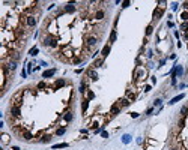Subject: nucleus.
<instances>
[{
    "label": "nucleus",
    "instance_id": "obj_29",
    "mask_svg": "<svg viewBox=\"0 0 188 150\" xmlns=\"http://www.w3.org/2000/svg\"><path fill=\"white\" fill-rule=\"evenodd\" d=\"M2 141H3V144H8V143H9V135L2 134Z\"/></svg>",
    "mask_w": 188,
    "mask_h": 150
},
{
    "label": "nucleus",
    "instance_id": "obj_28",
    "mask_svg": "<svg viewBox=\"0 0 188 150\" xmlns=\"http://www.w3.org/2000/svg\"><path fill=\"white\" fill-rule=\"evenodd\" d=\"M38 53H39V50H38V47H33V48H32V50H30V51H29V54H30L32 57H35V56H36V54H38Z\"/></svg>",
    "mask_w": 188,
    "mask_h": 150
},
{
    "label": "nucleus",
    "instance_id": "obj_32",
    "mask_svg": "<svg viewBox=\"0 0 188 150\" xmlns=\"http://www.w3.org/2000/svg\"><path fill=\"white\" fill-rule=\"evenodd\" d=\"M152 32H154V26H147L146 27V36H149V35H152Z\"/></svg>",
    "mask_w": 188,
    "mask_h": 150
},
{
    "label": "nucleus",
    "instance_id": "obj_14",
    "mask_svg": "<svg viewBox=\"0 0 188 150\" xmlns=\"http://www.w3.org/2000/svg\"><path fill=\"white\" fill-rule=\"evenodd\" d=\"M162 15V9H160V8H157V9L154 11V20H160Z\"/></svg>",
    "mask_w": 188,
    "mask_h": 150
},
{
    "label": "nucleus",
    "instance_id": "obj_10",
    "mask_svg": "<svg viewBox=\"0 0 188 150\" xmlns=\"http://www.w3.org/2000/svg\"><path fill=\"white\" fill-rule=\"evenodd\" d=\"M65 84H66V81H65L63 78H59V80H56V83H54L53 89H60V87H63Z\"/></svg>",
    "mask_w": 188,
    "mask_h": 150
},
{
    "label": "nucleus",
    "instance_id": "obj_31",
    "mask_svg": "<svg viewBox=\"0 0 188 150\" xmlns=\"http://www.w3.org/2000/svg\"><path fill=\"white\" fill-rule=\"evenodd\" d=\"M181 30H182L184 33H188V21H187V23H182V24H181Z\"/></svg>",
    "mask_w": 188,
    "mask_h": 150
},
{
    "label": "nucleus",
    "instance_id": "obj_8",
    "mask_svg": "<svg viewBox=\"0 0 188 150\" xmlns=\"http://www.w3.org/2000/svg\"><path fill=\"white\" fill-rule=\"evenodd\" d=\"M51 138H53V135L51 134H44L39 138V143H42V144H45V143H50L51 141Z\"/></svg>",
    "mask_w": 188,
    "mask_h": 150
},
{
    "label": "nucleus",
    "instance_id": "obj_40",
    "mask_svg": "<svg viewBox=\"0 0 188 150\" xmlns=\"http://www.w3.org/2000/svg\"><path fill=\"white\" fill-rule=\"evenodd\" d=\"M151 89H152L151 86H146V87H145V92H149V90H151Z\"/></svg>",
    "mask_w": 188,
    "mask_h": 150
},
{
    "label": "nucleus",
    "instance_id": "obj_4",
    "mask_svg": "<svg viewBox=\"0 0 188 150\" xmlns=\"http://www.w3.org/2000/svg\"><path fill=\"white\" fill-rule=\"evenodd\" d=\"M104 17H105V11L104 9H96V12H95V20L101 21V20H104Z\"/></svg>",
    "mask_w": 188,
    "mask_h": 150
},
{
    "label": "nucleus",
    "instance_id": "obj_25",
    "mask_svg": "<svg viewBox=\"0 0 188 150\" xmlns=\"http://www.w3.org/2000/svg\"><path fill=\"white\" fill-rule=\"evenodd\" d=\"M65 132H66V128H65V126H62V128H57V129H56V135H59V137H60V135H63Z\"/></svg>",
    "mask_w": 188,
    "mask_h": 150
},
{
    "label": "nucleus",
    "instance_id": "obj_20",
    "mask_svg": "<svg viewBox=\"0 0 188 150\" xmlns=\"http://www.w3.org/2000/svg\"><path fill=\"white\" fill-rule=\"evenodd\" d=\"M126 98L130 99V101H136L137 95L134 93V92H131V90H126Z\"/></svg>",
    "mask_w": 188,
    "mask_h": 150
},
{
    "label": "nucleus",
    "instance_id": "obj_35",
    "mask_svg": "<svg viewBox=\"0 0 188 150\" xmlns=\"http://www.w3.org/2000/svg\"><path fill=\"white\" fill-rule=\"evenodd\" d=\"M161 99H155V101H154V105H155V107H157V105H161Z\"/></svg>",
    "mask_w": 188,
    "mask_h": 150
},
{
    "label": "nucleus",
    "instance_id": "obj_6",
    "mask_svg": "<svg viewBox=\"0 0 188 150\" xmlns=\"http://www.w3.org/2000/svg\"><path fill=\"white\" fill-rule=\"evenodd\" d=\"M21 137H23L21 140H26V141H32V138H35V137H33V135L29 132V129L23 131V132H21Z\"/></svg>",
    "mask_w": 188,
    "mask_h": 150
},
{
    "label": "nucleus",
    "instance_id": "obj_27",
    "mask_svg": "<svg viewBox=\"0 0 188 150\" xmlns=\"http://www.w3.org/2000/svg\"><path fill=\"white\" fill-rule=\"evenodd\" d=\"M181 18H182L184 23H187L188 21V12L187 11H184V12H181Z\"/></svg>",
    "mask_w": 188,
    "mask_h": 150
},
{
    "label": "nucleus",
    "instance_id": "obj_2",
    "mask_svg": "<svg viewBox=\"0 0 188 150\" xmlns=\"http://www.w3.org/2000/svg\"><path fill=\"white\" fill-rule=\"evenodd\" d=\"M9 117L11 119H20L21 117V107L11 105L9 107Z\"/></svg>",
    "mask_w": 188,
    "mask_h": 150
},
{
    "label": "nucleus",
    "instance_id": "obj_39",
    "mask_svg": "<svg viewBox=\"0 0 188 150\" xmlns=\"http://www.w3.org/2000/svg\"><path fill=\"white\" fill-rule=\"evenodd\" d=\"M152 111H154V108H149V110L146 111V114H147V116H151V114H152Z\"/></svg>",
    "mask_w": 188,
    "mask_h": 150
},
{
    "label": "nucleus",
    "instance_id": "obj_3",
    "mask_svg": "<svg viewBox=\"0 0 188 150\" xmlns=\"http://www.w3.org/2000/svg\"><path fill=\"white\" fill-rule=\"evenodd\" d=\"M77 3L75 2H69V3H66V5L63 6V12L65 14H74L75 11H77Z\"/></svg>",
    "mask_w": 188,
    "mask_h": 150
},
{
    "label": "nucleus",
    "instance_id": "obj_37",
    "mask_svg": "<svg viewBox=\"0 0 188 150\" xmlns=\"http://www.w3.org/2000/svg\"><path fill=\"white\" fill-rule=\"evenodd\" d=\"M131 117H132V119H137V117H138V113H131Z\"/></svg>",
    "mask_w": 188,
    "mask_h": 150
},
{
    "label": "nucleus",
    "instance_id": "obj_18",
    "mask_svg": "<svg viewBox=\"0 0 188 150\" xmlns=\"http://www.w3.org/2000/svg\"><path fill=\"white\" fill-rule=\"evenodd\" d=\"M184 126H185V119H184V117H181V119L178 120V123H176V128L182 131V129H184Z\"/></svg>",
    "mask_w": 188,
    "mask_h": 150
},
{
    "label": "nucleus",
    "instance_id": "obj_9",
    "mask_svg": "<svg viewBox=\"0 0 188 150\" xmlns=\"http://www.w3.org/2000/svg\"><path fill=\"white\" fill-rule=\"evenodd\" d=\"M86 74H87V77H89L92 81H96V80H98V74H96V71H95V69H89Z\"/></svg>",
    "mask_w": 188,
    "mask_h": 150
},
{
    "label": "nucleus",
    "instance_id": "obj_24",
    "mask_svg": "<svg viewBox=\"0 0 188 150\" xmlns=\"http://www.w3.org/2000/svg\"><path fill=\"white\" fill-rule=\"evenodd\" d=\"M122 143H123V144H128V143H131V135H128V134L123 135V137H122Z\"/></svg>",
    "mask_w": 188,
    "mask_h": 150
},
{
    "label": "nucleus",
    "instance_id": "obj_41",
    "mask_svg": "<svg viewBox=\"0 0 188 150\" xmlns=\"http://www.w3.org/2000/svg\"><path fill=\"white\" fill-rule=\"evenodd\" d=\"M12 150H20V147H18V146H14V147H12Z\"/></svg>",
    "mask_w": 188,
    "mask_h": 150
},
{
    "label": "nucleus",
    "instance_id": "obj_38",
    "mask_svg": "<svg viewBox=\"0 0 188 150\" xmlns=\"http://www.w3.org/2000/svg\"><path fill=\"white\" fill-rule=\"evenodd\" d=\"M101 135H102L104 138H107V137H108V132H105V131H102V132H101Z\"/></svg>",
    "mask_w": 188,
    "mask_h": 150
},
{
    "label": "nucleus",
    "instance_id": "obj_36",
    "mask_svg": "<svg viewBox=\"0 0 188 150\" xmlns=\"http://www.w3.org/2000/svg\"><path fill=\"white\" fill-rule=\"evenodd\" d=\"M128 6H130V2H123L122 3V8H128Z\"/></svg>",
    "mask_w": 188,
    "mask_h": 150
},
{
    "label": "nucleus",
    "instance_id": "obj_15",
    "mask_svg": "<svg viewBox=\"0 0 188 150\" xmlns=\"http://www.w3.org/2000/svg\"><path fill=\"white\" fill-rule=\"evenodd\" d=\"M179 114H181V117L185 119V117L188 116V105H184L182 108H181V111H179Z\"/></svg>",
    "mask_w": 188,
    "mask_h": 150
},
{
    "label": "nucleus",
    "instance_id": "obj_13",
    "mask_svg": "<svg viewBox=\"0 0 188 150\" xmlns=\"http://www.w3.org/2000/svg\"><path fill=\"white\" fill-rule=\"evenodd\" d=\"M108 53H110V44H107V45L102 48V51H101V56H102V59H105V57L108 56Z\"/></svg>",
    "mask_w": 188,
    "mask_h": 150
},
{
    "label": "nucleus",
    "instance_id": "obj_16",
    "mask_svg": "<svg viewBox=\"0 0 188 150\" xmlns=\"http://www.w3.org/2000/svg\"><path fill=\"white\" fill-rule=\"evenodd\" d=\"M72 119H74V114L71 113V111H68V113L63 114V120H65V122H71Z\"/></svg>",
    "mask_w": 188,
    "mask_h": 150
},
{
    "label": "nucleus",
    "instance_id": "obj_7",
    "mask_svg": "<svg viewBox=\"0 0 188 150\" xmlns=\"http://www.w3.org/2000/svg\"><path fill=\"white\" fill-rule=\"evenodd\" d=\"M130 104H131V101L128 98H122L119 102H117V105H119L120 108H126V107H130Z\"/></svg>",
    "mask_w": 188,
    "mask_h": 150
},
{
    "label": "nucleus",
    "instance_id": "obj_5",
    "mask_svg": "<svg viewBox=\"0 0 188 150\" xmlns=\"http://www.w3.org/2000/svg\"><path fill=\"white\" fill-rule=\"evenodd\" d=\"M87 86H89V80L84 78L83 81H81V84H80V93H86L87 92Z\"/></svg>",
    "mask_w": 188,
    "mask_h": 150
},
{
    "label": "nucleus",
    "instance_id": "obj_23",
    "mask_svg": "<svg viewBox=\"0 0 188 150\" xmlns=\"http://www.w3.org/2000/svg\"><path fill=\"white\" fill-rule=\"evenodd\" d=\"M102 62H104V59H102V57H101V59H96V60H95V63H93V69L99 68L101 65H102Z\"/></svg>",
    "mask_w": 188,
    "mask_h": 150
},
{
    "label": "nucleus",
    "instance_id": "obj_30",
    "mask_svg": "<svg viewBox=\"0 0 188 150\" xmlns=\"http://www.w3.org/2000/svg\"><path fill=\"white\" fill-rule=\"evenodd\" d=\"M65 147H68L66 143H60V144H54V146H53V149H65Z\"/></svg>",
    "mask_w": 188,
    "mask_h": 150
},
{
    "label": "nucleus",
    "instance_id": "obj_34",
    "mask_svg": "<svg viewBox=\"0 0 188 150\" xmlns=\"http://www.w3.org/2000/svg\"><path fill=\"white\" fill-rule=\"evenodd\" d=\"M93 98H95V93L92 90H87V99L90 101V99H93Z\"/></svg>",
    "mask_w": 188,
    "mask_h": 150
},
{
    "label": "nucleus",
    "instance_id": "obj_17",
    "mask_svg": "<svg viewBox=\"0 0 188 150\" xmlns=\"http://www.w3.org/2000/svg\"><path fill=\"white\" fill-rule=\"evenodd\" d=\"M6 65H8V68H9L12 72L17 69V62H14V60H8V63H6Z\"/></svg>",
    "mask_w": 188,
    "mask_h": 150
},
{
    "label": "nucleus",
    "instance_id": "obj_1",
    "mask_svg": "<svg viewBox=\"0 0 188 150\" xmlns=\"http://www.w3.org/2000/svg\"><path fill=\"white\" fill-rule=\"evenodd\" d=\"M42 45L47 48H57L59 47V41L56 39V38L53 36V35H44L42 36Z\"/></svg>",
    "mask_w": 188,
    "mask_h": 150
},
{
    "label": "nucleus",
    "instance_id": "obj_22",
    "mask_svg": "<svg viewBox=\"0 0 188 150\" xmlns=\"http://www.w3.org/2000/svg\"><path fill=\"white\" fill-rule=\"evenodd\" d=\"M36 89L38 90H42V89H48V84L45 83V81H41V83L36 84Z\"/></svg>",
    "mask_w": 188,
    "mask_h": 150
},
{
    "label": "nucleus",
    "instance_id": "obj_26",
    "mask_svg": "<svg viewBox=\"0 0 188 150\" xmlns=\"http://www.w3.org/2000/svg\"><path fill=\"white\" fill-rule=\"evenodd\" d=\"M182 74H184V68L176 66V77H182Z\"/></svg>",
    "mask_w": 188,
    "mask_h": 150
},
{
    "label": "nucleus",
    "instance_id": "obj_33",
    "mask_svg": "<svg viewBox=\"0 0 188 150\" xmlns=\"http://www.w3.org/2000/svg\"><path fill=\"white\" fill-rule=\"evenodd\" d=\"M116 41V30H111L110 33V42H115Z\"/></svg>",
    "mask_w": 188,
    "mask_h": 150
},
{
    "label": "nucleus",
    "instance_id": "obj_12",
    "mask_svg": "<svg viewBox=\"0 0 188 150\" xmlns=\"http://www.w3.org/2000/svg\"><path fill=\"white\" fill-rule=\"evenodd\" d=\"M54 74H56V69H48V71H45V72L42 74V78H50Z\"/></svg>",
    "mask_w": 188,
    "mask_h": 150
},
{
    "label": "nucleus",
    "instance_id": "obj_11",
    "mask_svg": "<svg viewBox=\"0 0 188 150\" xmlns=\"http://www.w3.org/2000/svg\"><path fill=\"white\" fill-rule=\"evenodd\" d=\"M110 114L111 116H117V114H120V107L116 104V105H113L111 108H110Z\"/></svg>",
    "mask_w": 188,
    "mask_h": 150
},
{
    "label": "nucleus",
    "instance_id": "obj_21",
    "mask_svg": "<svg viewBox=\"0 0 188 150\" xmlns=\"http://www.w3.org/2000/svg\"><path fill=\"white\" fill-rule=\"evenodd\" d=\"M181 99H184V95L181 93V95H178V96H175V98L172 99V101H170V105H173V104H176V102H179V101H181Z\"/></svg>",
    "mask_w": 188,
    "mask_h": 150
},
{
    "label": "nucleus",
    "instance_id": "obj_19",
    "mask_svg": "<svg viewBox=\"0 0 188 150\" xmlns=\"http://www.w3.org/2000/svg\"><path fill=\"white\" fill-rule=\"evenodd\" d=\"M87 108H89V99L86 98V99H83V102H81V110H83V113H86Z\"/></svg>",
    "mask_w": 188,
    "mask_h": 150
}]
</instances>
